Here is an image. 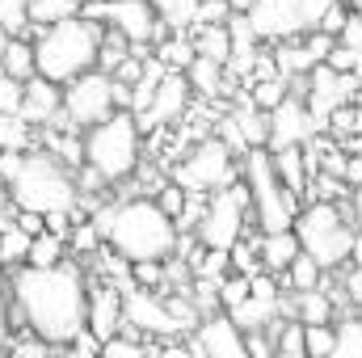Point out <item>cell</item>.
<instances>
[{"label":"cell","instance_id":"cell-36","mask_svg":"<svg viewBox=\"0 0 362 358\" xmlns=\"http://www.w3.org/2000/svg\"><path fill=\"white\" fill-rule=\"evenodd\" d=\"M274 354H282V358H303V354H308V342H303V321H286V325H278Z\"/></svg>","mask_w":362,"mask_h":358},{"label":"cell","instance_id":"cell-9","mask_svg":"<svg viewBox=\"0 0 362 358\" xmlns=\"http://www.w3.org/2000/svg\"><path fill=\"white\" fill-rule=\"evenodd\" d=\"M81 13L118 30L122 38H131V47H148L165 34V21L152 8V0H85Z\"/></svg>","mask_w":362,"mask_h":358},{"label":"cell","instance_id":"cell-18","mask_svg":"<svg viewBox=\"0 0 362 358\" xmlns=\"http://www.w3.org/2000/svg\"><path fill=\"white\" fill-rule=\"evenodd\" d=\"M85 325L105 342L122 329V287L110 282V278H93L89 282V312H85Z\"/></svg>","mask_w":362,"mask_h":358},{"label":"cell","instance_id":"cell-11","mask_svg":"<svg viewBox=\"0 0 362 358\" xmlns=\"http://www.w3.org/2000/svg\"><path fill=\"white\" fill-rule=\"evenodd\" d=\"M177 181L185 185V190H202V194H211V190L236 181L232 148H228L223 139H202L198 148H189L185 165L177 169Z\"/></svg>","mask_w":362,"mask_h":358},{"label":"cell","instance_id":"cell-27","mask_svg":"<svg viewBox=\"0 0 362 358\" xmlns=\"http://www.w3.org/2000/svg\"><path fill=\"white\" fill-rule=\"evenodd\" d=\"M64 253H68V236L42 228V232L30 236V253H25V262H30V266H55V262H64Z\"/></svg>","mask_w":362,"mask_h":358},{"label":"cell","instance_id":"cell-16","mask_svg":"<svg viewBox=\"0 0 362 358\" xmlns=\"http://www.w3.org/2000/svg\"><path fill=\"white\" fill-rule=\"evenodd\" d=\"M320 131V122L312 118L308 101H299L295 93H286L270 110V148H286V144H312V135Z\"/></svg>","mask_w":362,"mask_h":358},{"label":"cell","instance_id":"cell-44","mask_svg":"<svg viewBox=\"0 0 362 358\" xmlns=\"http://www.w3.org/2000/svg\"><path fill=\"white\" fill-rule=\"evenodd\" d=\"M13 337V299H8V287L0 282V346H8Z\"/></svg>","mask_w":362,"mask_h":358},{"label":"cell","instance_id":"cell-15","mask_svg":"<svg viewBox=\"0 0 362 358\" xmlns=\"http://www.w3.org/2000/svg\"><path fill=\"white\" fill-rule=\"evenodd\" d=\"M308 81H312V89H308V110H312V118H316L320 127H329V114H333L337 105H346L350 93H354V72H337V68H329V64H316V68L308 72Z\"/></svg>","mask_w":362,"mask_h":358},{"label":"cell","instance_id":"cell-50","mask_svg":"<svg viewBox=\"0 0 362 358\" xmlns=\"http://www.w3.org/2000/svg\"><path fill=\"white\" fill-rule=\"evenodd\" d=\"M350 215H354V224H358V232H362V185L350 190Z\"/></svg>","mask_w":362,"mask_h":358},{"label":"cell","instance_id":"cell-22","mask_svg":"<svg viewBox=\"0 0 362 358\" xmlns=\"http://www.w3.org/2000/svg\"><path fill=\"white\" fill-rule=\"evenodd\" d=\"M308 144H286V148H270L274 156V169H278V178L282 185L299 198L303 190H308V152H303Z\"/></svg>","mask_w":362,"mask_h":358},{"label":"cell","instance_id":"cell-37","mask_svg":"<svg viewBox=\"0 0 362 358\" xmlns=\"http://www.w3.org/2000/svg\"><path fill=\"white\" fill-rule=\"evenodd\" d=\"M286 93H291V81H282V76H257V85H253V105H262V110L270 114Z\"/></svg>","mask_w":362,"mask_h":358},{"label":"cell","instance_id":"cell-52","mask_svg":"<svg viewBox=\"0 0 362 358\" xmlns=\"http://www.w3.org/2000/svg\"><path fill=\"white\" fill-rule=\"evenodd\" d=\"M4 42H8V30H4V25H0V51H4Z\"/></svg>","mask_w":362,"mask_h":358},{"label":"cell","instance_id":"cell-33","mask_svg":"<svg viewBox=\"0 0 362 358\" xmlns=\"http://www.w3.org/2000/svg\"><path fill=\"white\" fill-rule=\"evenodd\" d=\"M286 278H291V291H312V287H320V278H325V266L312 258V253H295V262L282 270Z\"/></svg>","mask_w":362,"mask_h":358},{"label":"cell","instance_id":"cell-5","mask_svg":"<svg viewBox=\"0 0 362 358\" xmlns=\"http://www.w3.org/2000/svg\"><path fill=\"white\" fill-rule=\"evenodd\" d=\"M81 148H85V165L101 181H110V185L127 181L139 169V156H144V131H139L135 110H114L101 122L85 127Z\"/></svg>","mask_w":362,"mask_h":358},{"label":"cell","instance_id":"cell-29","mask_svg":"<svg viewBox=\"0 0 362 358\" xmlns=\"http://www.w3.org/2000/svg\"><path fill=\"white\" fill-rule=\"evenodd\" d=\"M194 51L198 55H211L219 64H228V51H232V34H228V21H215V25H198L194 34Z\"/></svg>","mask_w":362,"mask_h":358},{"label":"cell","instance_id":"cell-3","mask_svg":"<svg viewBox=\"0 0 362 358\" xmlns=\"http://www.w3.org/2000/svg\"><path fill=\"white\" fill-rule=\"evenodd\" d=\"M30 34H34V72L38 76L55 81V85H68L72 76L97 68L101 21H93L85 13L51 21V25H38Z\"/></svg>","mask_w":362,"mask_h":358},{"label":"cell","instance_id":"cell-45","mask_svg":"<svg viewBox=\"0 0 362 358\" xmlns=\"http://www.w3.org/2000/svg\"><path fill=\"white\" fill-rule=\"evenodd\" d=\"M219 139H223L228 148H240V152H249V144H245V135H240V127H236V118H232V114L219 122Z\"/></svg>","mask_w":362,"mask_h":358},{"label":"cell","instance_id":"cell-40","mask_svg":"<svg viewBox=\"0 0 362 358\" xmlns=\"http://www.w3.org/2000/svg\"><path fill=\"white\" fill-rule=\"evenodd\" d=\"M156 59H160L165 68H181V72H185V64L194 59V42H185L181 34H173L169 42H160V55H156Z\"/></svg>","mask_w":362,"mask_h":358},{"label":"cell","instance_id":"cell-6","mask_svg":"<svg viewBox=\"0 0 362 358\" xmlns=\"http://www.w3.org/2000/svg\"><path fill=\"white\" fill-rule=\"evenodd\" d=\"M291 228H295L303 253H312L325 270H337V266L350 262V249H354V236H358V232L346 224V211H341L337 202H329V198L312 202L308 211L295 215Z\"/></svg>","mask_w":362,"mask_h":358},{"label":"cell","instance_id":"cell-4","mask_svg":"<svg viewBox=\"0 0 362 358\" xmlns=\"http://www.w3.org/2000/svg\"><path fill=\"white\" fill-rule=\"evenodd\" d=\"M8 185V202L17 211H38V215H55V211H76L81 202V181L72 178V169L64 161H55L47 148H25Z\"/></svg>","mask_w":362,"mask_h":358},{"label":"cell","instance_id":"cell-8","mask_svg":"<svg viewBox=\"0 0 362 358\" xmlns=\"http://www.w3.org/2000/svg\"><path fill=\"white\" fill-rule=\"evenodd\" d=\"M245 211H249V190L228 181L219 190H211L202 215H198V236L206 249H228L245 236Z\"/></svg>","mask_w":362,"mask_h":358},{"label":"cell","instance_id":"cell-1","mask_svg":"<svg viewBox=\"0 0 362 358\" xmlns=\"http://www.w3.org/2000/svg\"><path fill=\"white\" fill-rule=\"evenodd\" d=\"M8 299H13V321L17 329L38 333L55 350H64L81 329L89 312V278L76 262H55V266H21L8 278Z\"/></svg>","mask_w":362,"mask_h":358},{"label":"cell","instance_id":"cell-41","mask_svg":"<svg viewBox=\"0 0 362 358\" xmlns=\"http://www.w3.org/2000/svg\"><path fill=\"white\" fill-rule=\"evenodd\" d=\"M185 194H189V190H185L181 181H165V185L156 190V202H160V211H165V215H173V219H177L181 211H185Z\"/></svg>","mask_w":362,"mask_h":358},{"label":"cell","instance_id":"cell-38","mask_svg":"<svg viewBox=\"0 0 362 358\" xmlns=\"http://www.w3.org/2000/svg\"><path fill=\"white\" fill-rule=\"evenodd\" d=\"M303 342H308V354L312 358H333L337 329L333 325H303Z\"/></svg>","mask_w":362,"mask_h":358},{"label":"cell","instance_id":"cell-39","mask_svg":"<svg viewBox=\"0 0 362 358\" xmlns=\"http://www.w3.org/2000/svg\"><path fill=\"white\" fill-rule=\"evenodd\" d=\"M144 350H148V346H144L139 337H131L127 329H118L114 337H105V342H101V354H105V358H139Z\"/></svg>","mask_w":362,"mask_h":358},{"label":"cell","instance_id":"cell-2","mask_svg":"<svg viewBox=\"0 0 362 358\" xmlns=\"http://www.w3.org/2000/svg\"><path fill=\"white\" fill-rule=\"evenodd\" d=\"M97 236L127 262H169L177 253V219L156 198H127L93 215Z\"/></svg>","mask_w":362,"mask_h":358},{"label":"cell","instance_id":"cell-48","mask_svg":"<svg viewBox=\"0 0 362 358\" xmlns=\"http://www.w3.org/2000/svg\"><path fill=\"white\" fill-rule=\"evenodd\" d=\"M325 173L341 178V173H346V152H337V148H325Z\"/></svg>","mask_w":362,"mask_h":358},{"label":"cell","instance_id":"cell-47","mask_svg":"<svg viewBox=\"0 0 362 358\" xmlns=\"http://www.w3.org/2000/svg\"><path fill=\"white\" fill-rule=\"evenodd\" d=\"M337 38H341L346 47H354V51H362V17H346V25L337 30Z\"/></svg>","mask_w":362,"mask_h":358},{"label":"cell","instance_id":"cell-13","mask_svg":"<svg viewBox=\"0 0 362 358\" xmlns=\"http://www.w3.org/2000/svg\"><path fill=\"white\" fill-rule=\"evenodd\" d=\"M189 93L194 89H189L185 72H181V68H165V76L156 81V93H152L148 110L135 114V118H139V131H160V127L177 122L181 114H185V105H189Z\"/></svg>","mask_w":362,"mask_h":358},{"label":"cell","instance_id":"cell-25","mask_svg":"<svg viewBox=\"0 0 362 358\" xmlns=\"http://www.w3.org/2000/svg\"><path fill=\"white\" fill-rule=\"evenodd\" d=\"M232 118H236V127H240V135H245V144H249V148L270 144V114H266L262 105L245 101V105H236V110H232Z\"/></svg>","mask_w":362,"mask_h":358},{"label":"cell","instance_id":"cell-51","mask_svg":"<svg viewBox=\"0 0 362 358\" xmlns=\"http://www.w3.org/2000/svg\"><path fill=\"white\" fill-rule=\"evenodd\" d=\"M228 8H232V13H249V8H253V0H228Z\"/></svg>","mask_w":362,"mask_h":358},{"label":"cell","instance_id":"cell-49","mask_svg":"<svg viewBox=\"0 0 362 358\" xmlns=\"http://www.w3.org/2000/svg\"><path fill=\"white\" fill-rule=\"evenodd\" d=\"M341 181L354 190V185H362V156H346V173H341Z\"/></svg>","mask_w":362,"mask_h":358},{"label":"cell","instance_id":"cell-17","mask_svg":"<svg viewBox=\"0 0 362 358\" xmlns=\"http://www.w3.org/2000/svg\"><path fill=\"white\" fill-rule=\"evenodd\" d=\"M194 350L211 358H245L249 354V342H245V329L228 316V312H211L198 333H194Z\"/></svg>","mask_w":362,"mask_h":358},{"label":"cell","instance_id":"cell-30","mask_svg":"<svg viewBox=\"0 0 362 358\" xmlns=\"http://www.w3.org/2000/svg\"><path fill=\"white\" fill-rule=\"evenodd\" d=\"M85 8V0H30V30H38V25H51V21H64V17H76ZM25 30V34H30Z\"/></svg>","mask_w":362,"mask_h":358},{"label":"cell","instance_id":"cell-10","mask_svg":"<svg viewBox=\"0 0 362 358\" xmlns=\"http://www.w3.org/2000/svg\"><path fill=\"white\" fill-rule=\"evenodd\" d=\"M114 110H118L114 105V76L101 72V68H89V72H81L64 85V118H68L72 131H85Z\"/></svg>","mask_w":362,"mask_h":358},{"label":"cell","instance_id":"cell-26","mask_svg":"<svg viewBox=\"0 0 362 358\" xmlns=\"http://www.w3.org/2000/svg\"><path fill=\"white\" fill-rule=\"evenodd\" d=\"M274 64H278V76H282V81H295V76H308V72L320 64V55H316L308 42H291V47H282V51L274 55Z\"/></svg>","mask_w":362,"mask_h":358},{"label":"cell","instance_id":"cell-14","mask_svg":"<svg viewBox=\"0 0 362 358\" xmlns=\"http://www.w3.org/2000/svg\"><path fill=\"white\" fill-rule=\"evenodd\" d=\"M253 34L262 42H291L303 38L299 30V0H253V8L245 13Z\"/></svg>","mask_w":362,"mask_h":358},{"label":"cell","instance_id":"cell-34","mask_svg":"<svg viewBox=\"0 0 362 358\" xmlns=\"http://www.w3.org/2000/svg\"><path fill=\"white\" fill-rule=\"evenodd\" d=\"M25 253H30V232L17 228V224H4V232H0V262L4 266H21Z\"/></svg>","mask_w":362,"mask_h":358},{"label":"cell","instance_id":"cell-20","mask_svg":"<svg viewBox=\"0 0 362 358\" xmlns=\"http://www.w3.org/2000/svg\"><path fill=\"white\" fill-rule=\"evenodd\" d=\"M274 312H278V287H274L270 278H257L253 274V287H249V295L236 304V308H228V316L249 333V329H266L274 321Z\"/></svg>","mask_w":362,"mask_h":358},{"label":"cell","instance_id":"cell-32","mask_svg":"<svg viewBox=\"0 0 362 358\" xmlns=\"http://www.w3.org/2000/svg\"><path fill=\"white\" fill-rule=\"evenodd\" d=\"M34 139V127L21 114H4L0 110V152H25Z\"/></svg>","mask_w":362,"mask_h":358},{"label":"cell","instance_id":"cell-46","mask_svg":"<svg viewBox=\"0 0 362 358\" xmlns=\"http://www.w3.org/2000/svg\"><path fill=\"white\" fill-rule=\"evenodd\" d=\"M346 299L354 304V312H362V262H354V270L346 274Z\"/></svg>","mask_w":362,"mask_h":358},{"label":"cell","instance_id":"cell-24","mask_svg":"<svg viewBox=\"0 0 362 358\" xmlns=\"http://www.w3.org/2000/svg\"><path fill=\"white\" fill-rule=\"evenodd\" d=\"M185 81H189V89H198L202 97H215V93H223V64L194 51V59L185 64Z\"/></svg>","mask_w":362,"mask_h":358},{"label":"cell","instance_id":"cell-19","mask_svg":"<svg viewBox=\"0 0 362 358\" xmlns=\"http://www.w3.org/2000/svg\"><path fill=\"white\" fill-rule=\"evenodd\" d=\"M59 110H64V85H55V81L34 72L25 81V93H21V118L30 127H51L59 118Z\"/></svg>","mask_w":362,"mask_h":358},{"label":"cell","instance_id":"cell-35","mask_svg":"<svg viewBox=\"0 0 362 358\" xmlns=\"http://www.w3.org/2000/svg\"><path fill=\"white\" fill-rule=\"evenodd\" d=\"M337 358H362V312L358 316H346L337 325V346H333Z\"/></svg>","mask_w":362,"mask_h":358},{"label":"cell","instance_id":"cell-21","mask_svg":"<svg viewBox=\"0 0 362 358\" xmlns=\"http://www.w3.org/2000/svg\"><path fill=\"white\" fill-rule=\"evenodd\" d=\"M303 245H299V236H295V228H278V232H262V245H257V258H262V266L274 270V274H282V270L295 262V253H299Z\"/></svg>","mask_w":362,"mask_h":358},{"label":"cell","instance_id":"cell-31","mask_svg":"<svg viewBox=\"0 0 362 358\" xmlns=\"http://www.w3.org/2000/svg\"><path fill=\"white\" fill-rule=\"evenodd\" d=\"M127 55H131V38H122L118 30L101 25V42H97V68H101V72H114V68H118Z\"/></svg>","mask_w":362,"mask_h":358},{"label":"cell","instance_id":"cell-7","mask_svg":"<svg viewBox=\"0 0 362 358\" xmlns=\"http://www.w3.org/2000/svg\"><path fill=\"white\" fill-rule=\"evenodd\" d=\"M245 190H249V202L257 211L262 232H278V228H291L295 224V194L282 185L278 169H274V156L266 152V144L245 152Z\"/></svg>","mask_w":362,"mask_h":358},{"label":"cell","instance_id":"cell-23","mask_svg":"<svg viewBox=\"0 0 362 358\" xmlns=\"http://www.w3.org/2000/svg\"><path fill=\"white\" fill-rule=\"evenodd\" d=\"M0 72H8V76H17V81H30V76H34V38L8 34L4 51H0Z\"/></svg>","mask_w":362,"mask_h":358},{"label":"cell","instance_id":"cell-12","mask_svg":"<svg viewBox=\"0 0 362 358\" xmlns=\"http://www.w3.org/2000/svg\"><path fill=\"white\" fill-rule=\"evenodd\" d=\"M122 329L160 333V337H165V333H177L185 325H181V316L173 312L169 299H160V295H152L148 287L131 282V287H122Z\"/></svg>","mask_w":362,"mask_h":358},{"label":"cell","instance_id":"cell-43","mask_svg":"<svg viewBox=\"0 0 362 358\" xmlns=\"http://www.w3.org/2000/svg\"><path fill=\"white\" fill-rule=\"evenodd\" d=\"M337 0H299V30L308 34V30H320V21H325V13L333 8Z\"/></svg>","mask_w":362,"mask_h":358},{"label":"cell","instance_id":"cell-42","mask_svg":"<svg viewBox=\"0 0 362 358\" xmlns=\"http://www.w3.org/2000/svg\"><path fill=\"white\" fill-rule=\"evenodd\" d=\"M21 93H25V81L0 72V110L4 114H21Z\"/></svg>","mask_w":362,"mask_h":358},{"label":"cell","instance_id":"cell-28","mask_svg":"<svg viewBox=\"0 0 362 358\" xmlns=\"http://www.w3.org/2000/svg\"><path fill=\"white\" fill-rule=\"evenodd\" d=\"M295 321H303V325H333V295H325L320 287L299 291V299H295Z\"/></svg>","mask_w":362,"mask_h":358}]
</instances>
